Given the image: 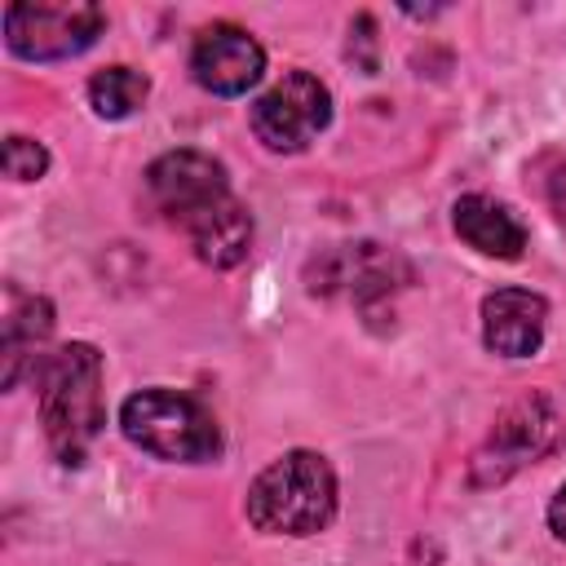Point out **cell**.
Segmentation results:
<instances>
[{"label": "cell", "instance_id": "1", "mask_svg": "<svg viewBox=\"0 0 566 566\" xmlns=\"http://www.w3.org/2000/svg\"><path fill=\"white\" fill-rule=\"evenodd\" d=\"M35 402L40 424L62 464H84L88 442L106 424L102 407V354L88 340L57 345L35 367Z\"/></svg>", "mask_w": 566, "mask_h": 566}, {"label": "cell", "instance_id": "2", "mask_svg": "<svg viewBox=\"0 0 566 566\" xmlns=\"http://www.w3.org/2000/svg\"><path fill=\"white\" fill-rule=\"evenodd\" d=\"M248 522L261 535H318L336 517V473L318 451H287L270 460L243 500Z\"/></svg>", "mask_w": 566, "mask_h": 566}, {"label": "cell", "instance_id": "3", "mask_svg": "<svg viewBox=\"0 0 566 566\" xmlns=\"http://www.w3.org/2000/svg\"><path fill=\"white\" fill-rule=\"evenodd\" d=\"M119 433L155 460L199 464L221 451L212 411L181 389H137L119 402Z\"/></svg>", "mask_w": 566, "mask_h": 566}, {"label": "cell", "instance_id": "4", "mask_svg": "<svg viewBox=\"0 0 566 566\" xmlns=\"http://www.w3.org/2000/svg\"><path fill=\"white\" fill-rule=\"evenodd\" d=\"M557 433H562V420H557V411H553V402L544 394H526V398L509 402L495 416L486 442L473 451V464H469L473 486L509 482L513 473H522L526 464L548 455L557 447Z\"/></svg>", "mask_w": 566, "mask_h": 566}, {"label": "cell", "instance_id": "5", "mask_svg": "<svg viewBox=\"0 0 566 566\" xmlns=\"http://www.w3.org/2000/svg\"><path fill=\"white\" fill-rule=\"evenodd\" d=\"M252 133L265 150L274 155H296L305 150L327 124H332V93L318 75L310 71H287L279 84H270L252 111Z\"/></svg>", "mask_w": 566, "mask_h": 566}, {"label": "cell", "instance_id": "6", "mask_svg": "<svg viewBox=\"0 0 566 566\" xmlns=\"http://www.w3.org/2000/svg\"><path fill=\"white\" fill-rule=\"evenodd\" d=\"M106 27V13L97 4H31L18 0L4 9V44L9 53L27 57V62H62L84 53Z\"/></svg>", "mask_w": 566, "mask_h": 566}, {"label": "cell", "instance_id": "7", "mask_svg": "<svg viewBox=\"0 0 566 566\" xmlns=\"http://www.w3.org/2000/svg\"><path fill=\"white\" fill-rule=\"evenodd\" d=\"M146 195L155 203V212H164L172 226H190L199 221L208 208H217L221 199H230V177L226 164L203 155V150H168L146 168Z\"/></svg>", "mask_w": 566, "mask_h": 566}, {"label": "cell", "instance_id": "8", "mask_svg": "<svg viewBox=\"0 0 566 566\" xmlns=\"http://www.w3.org/2000/svg\"><path fill=\"white\" fill-rule=\"evenodd\" d=\"M190 75H195L199 88H208L217 97H239V93H248L265 75V49L243 27L212 22V27H203L195 35Z\"/></svg>", "mask_w": 566, "mask_h": 566}, {"label": "cell", "instance_id": "9", "mask_svg": "<svg viewBox=\"0 0 566 566\" xmlns=\"http://www.w3.org/2000/svg\"><path fill=\"white\" fill-rule=\"evenodd\" d=\"M548 301L531 287H495L482 296V340L500 358H531L544 345Z\"/></svg>", "mask_w": 566, "mask_h": 566}, {"label": "cell", "instance_id": "10", "mask_svg": "<svg viewBox=\"0 0 566 566\" xmlns=\"http://www.w3.org/2000/svg\"><path fill=\"white\" fill-rule=\"evenodd\" d=\"M53 336V301L40 292H22L4 283V318H0V358H4V389H18L27 371L44 363V340Z\"/></svg>", "mask_w": 566, "mask_h": 566}, {"label": "cell", "instance_id": "11", "mask_svg": "<svg viewBox=\"0 0 566 566\" xmlns=\"http://www.w3.org/2000/svg\"><path fill=\"white\" fill-rule=\"evenodd\" d=\"M451 226L482 256L517 261L526 252V226L504 203H495L491 195H460L451 203Z\"/></svg>", "mask_w": 566, "mask_h": 566}, {"label": "cell", "instance_id": "12", "mask_svg": "<svg viewBox=\"0 0 566 566\" xmlns=\"http://www.w3.org/2000/svg\"><path fill=\"white\" fill-rule=\"evenodd\" d=\"M181 234L190 239L195 256H199L203 265H212V270H230V265H239V261L252 252V217H248V208H243L234 195L221 199L217 208H208V212H203L199 221H190Z\"/></svg>", "mask_w": 566, "mask_h": 566}, {"label": "cell", "instance_id": "13", "mask_svg": "<svg viewBox=\"0 0 566 566\" xmlns=\"http://www.w3.org/2000/svg\"><path fill=\"white\" fill-rule=\"evenodd\" d=\"M146 93H150V80L133 66H102L88 80V106L102 119H128L146 102Z\"/></svg>", "mask_w": 566, "mask_h": 566}, {"label": "cell", "instance_id": "14", "mask_svg": "<svg viewBox=\"0 0 566 566\" xmlns=\"http://www.w3.org/2000/svg\"><path fill=\"white\" fill-rule=\"evenodd\" d=\"M44 172H49L44 142L22 137V133H9L4 137V177H13V181H40Z\"/></svg>", "mask_w": 566, "mask_h": 566}, {"label": "cell", "instance_id": "15", "mask_svg": "<svg viewBox=\"0 0 566 566\" xmlns=\"http://www.w3.org/2000/svg\"><path fill=\"white\" fill-rule=\"evenodd\" d=\"M548 531L566 544V482L557 486V495H553V504H548Z\"/></svg>", "mask_w": 566, "mask_h": 566}, {"label": "cell", "instance_id": "16", "mask_svg": "<svg viewBox=\"0 0 566 566\" xmlns=\"http://www.w3.org/2000/svg\"><path fill=\"white\" fill-rule=\"evenodd\" d=\"M553 208H557V217L566 221V168L553 177Z\"/></svg>", "mask_w": 566, "mask_h": 566}]
</instances>
